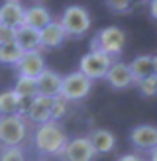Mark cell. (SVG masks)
Returning <instances> with one entry per match:
<instances>
[{
	"instance_id": "d4e9b609",
	"label": "cell",
	"mask_w": 157,
	"mask_h": 161,
	"mask_svg": "<svg viewBox=\"0 0 157 161\" xmlns=\"http://www.w3.org/2000/svg\"><path fill=\"white\" fill-rule=\"evenodd\" d=\"M106 8H110L114 14H130L133 10V4L128 0H108Z\"/></svg>"
},
{
	"instance_id": "7a4b0ae2",
	"label": "cell",
	"mask_w": 157,
	"mask_h": 161,
	"mask_svg": "<svg viewBox=\"0 0 157 161\" xmlns=\"http://www.w3.org/2000/svg\"><path fill=\"white\" fill-rule=\"evenodd\" d=\"M124 45H126V34L118 26L102 28L90 39V51H98L102 55H106V57H110L112 61H116L122 55Z\"/></svg>"
},
{
	"instance_id": "44dd1931",
	"label": "cell",
	"mask_w": 157,
	"mask_h": 161,
	"mask_svg": "<svg viewBox=\"0 0 157 161\" xmlns=\"http://www.w3.org/2000/svg\"><path fill=\"white\" fill-rule=\"evenodd\" d=\"M22 57H24V51H22L16 43H10V45H2V47H0V63H2V65L16 67V65L22 61Z\"/></svg>"
},
{
	"instance_id": "52a82bcc",
	"label": "cell",
	"mask_w": 157,
	"mask_h": 161,
	"mask_svg": "<svg viewBox=\"0 0 157 161\" xmlns=\"http://www.w3.org/2000/svg\"><path fill=\"white\" fill-rule=\"evenodd\" d=\"M61 161H94V149L89 142V136H77L73 140H67L65 147L57 155Z\"/></svg>"
},
{
	"instance_id": "8fae6325",
	"label": "cell",
	"mask_w": 157,
	"mask_h": 161,
	"mask_svg": "<svg viewBox=\"0 0 157 161\" xmlns=\"http://www.w3.org/2000/svg\"><path fill=\"white\" fill-rule=\"evenodd\" d=\"M45 69H47V67H45V59H43L41 51L24 53L22 61L16 65L18 77H28V79H37Z\"/></svg>"
},
{
	"instance_id": "83f0119b",
	"label": "cell",
	"mask_w": 157,
	"mask_h": 161,
	"mask_svg": "<svg viewBox=\"0 0 157 161\" xmlns=\"http://www.w3.org/2000/svg\"><path fill=\"white\" fill-rule=\"evenodd\" d=\"M149 14H151L153 20H157V0H153V2L149 4Z\"/></svg>"
},
{
	"instance_id": "ffe728a7",
	"label": "cell",
	"mask_w": 157,
	"mask_h": 161,
	"mask_svg": "<svg viewBox=\"0 0 157 161\" xmlns=\"http://www.w3.org/2000/svg\"><path fill=\"white\" fill-rule=\"evenodd\" d=\"M12 88H14V92L18 96H22L24 100H31V98H35V96H39V92H37V80L35 79L18 77V80H16V85Z\"/></svg>"
},
{
	"instance_id": "f546056e",
	"label": "cell",
	"mask_w": 157,
	"mask_h": 161,
	"mask_svg": "<svg viewBox=\"0 0 157 161\" xmlns=\"http://www.w3.org/2000/svg\"><path fill=\"white\" fill-rule=\"evenodd\" d=\"M153 75H157V55H153Z\"/></svg>"
},
{
	"instance_id": "5bb4252c",
	"label": "cell",
	"mask_w": 157,
	"mask_h": 161,
	"mask_svg": "<svg viewBox=\"0 0 157 161\" xmlns=\"http://www.w3.org/2000/svg\"><path fill=\"white\" fill-rule=\"evenodd\" d=\"M53 18H51V12L47 10L43 4H31L26 8L24 12V24L22 26H28L35 31H41L47 24H51Z\"/></svg>"
},
{
	"instance_id": "6da1fadb",
	"label": "cell",
	"mask_w": 157,
	"mask_h": 161,
	"mask_svg": "<svg viewBox=\"0 0 157 161\" xmlns=\"http://www.w3.org/2000/svg\"><path fill=\"white\" fill-rule=\"evenodd\" d=\"M67 140H69V136L65 132V128L59 122H53V120L35 126L34 136H31V143H34L35 151L39 155H47V157L59 155L61 149L65 147Z\"/></svg>"
},
{
	"instance_id": "603a6c76",
	"label": "cell",
	"mask_w": 157,
	"mask_h": 161,
	"mask_svg": "<svg viewBox=\"0 0 157 161\" xmlns=\"http://www.w3.org/2000/svg\"><path fill=\"white\" fill-rule=\"evenodd\" d=\"M69 106H71V102H67L65 98H61V96L53 98V104H51V120L53 122H61V120L69 114Z\"/></svg>"
},
{
	"instance_id": "cb8c5ba5",
	"label": "cell",
	"mask_w": 157,
	"mask_h": 161,
	"mask_svg": "<svg viewBox=\"0 0 157 161\" xmlns=\"http://www.w3.org/2000/svg\"><path fill=\"white\" fill-rule=\"evenodd\" d=\"M0 161H30V159L26 149L20 146V147H2L0 149Z\"/></svg>"
},
{
	"instance_id": "ac0fdd59",
	"label": "cell",
	"mask_w": 157,
	"mask_h": 161,
	"mask_svg": "<svg viewBox=\"0 0 157 161\" xmlns=\"http://www.w3.org/2000/svg\"><path fill=\"white\" fill-rule=\"evenodd\" d=\"M14 43L20 47L24 53H34L41 51V42H39V31L31 30L28 26H20L16 30V39Z\"/></svg>"
},
{
	"instance_id": "f1b7e54d",
	"label": "cell",
	"mask_w": 157,
	"mask_h": 161,
	"mask_svg": "<svg viewBox=\"0 0 157 161\" xmlns=\"http://www.w3.org/2000/svg\"><path fill=\"white\" fill-rule=\"evenodd\" d=\"M147 161H157V147H153V149L147 153Z\"/></svg>"
},
{
	"instance_id": "8992f818",
	"label": "cell",
	"mask_w": 157,
	"mask_h": 161,
	"mask_svg": "<svg viewBox=\"0 0 157 161\" xmlns=\"http://www.w3.org/2000/svg\"><path fill=\"white\" fill-rule=\"evenodd\" d=\"M112 59L102 55L98 51H89L84 53L81 61H78V73H83L89 80H96V79H104V75L108 73L110 65H112Z\"/></svg>"
},
{
	"instance_id": "30bf717a",
	"label": "cell",
	"mask_w": 157,
	"mask_h": 161,
	"mask_svg": "<svg viewBox=\"0 0 157 161\" xmlns=\"http://www.w3.org/2000/svg\"><path fill=\"white\" fill-rule=\"evenodd\" d=\"M51 104L53 98H47V96H35L31 98L30 104L26 106V120L28 122H34L35 126L45 124L51 120Z\"/></svg>"
},
{
	"instance_id": "277c9868",
	"label": "cell",
	"mask_w": 157,
	"mask_h": 161,
	"mask_svg": "<svg viewBox=\"0 0 157 161\" xmlns=\"http://www.w3.org/2000/svg\"><path fill=\"white\" fill-rule=\"evenodd\" d=\"M57 22L61 24L67 39L69 37L71 39H78V37L86 36L89 30H90V24H92L89 10L83 8V6H67Z\"/></svg>"
},
{
	"instance_id": "e0dca14e",
	"label": "cell",
	"mask_w": 157,
	"mask_h": 161,
	"mask_svg": "<svg viewBox=\"0 0 157 161\" xmlns=\"http://www.w3.org/2000/svg\"><path fill=\"white\" fill-rule=\"evenodd\" d=\"M65 31H63L61 24L57 20H53L51 24H47V26L39 31V42H41V49H55V47H61L65 43Z\"/></svg>"
},
{
	"instance_id": "9a60e30c",
	"label": "cell",
	"mask_w": 157,
	"mask_h": 161,
	"mask_svg": "<svg viewBox=\"0 0 157 161\" xmlns=\"http://www.w3.org/2000/svg\"><path fill=\"white\" fill-rule=\"evenodd\" d=\"M89 142L94 149V155H106L116 149V136L110 130H104V128L92 130L89 134Z\"/></svg>"
},
{
	"instance_id": "ba28073f",
	"label": "cell",
	"mask_w": 157,
	"mask_h": 161,
	"mask_svg": "<svg viewBox=\"0 0 157 161\" xmlns=\"http://www.w3.org/2000/svg\"><path fill=\"white\" fill-rule=\"evenodd\" d=\"M130 143L138 151H151L157 147V128L153 124H139L132 128L130 132Z\"/></svg>"
},
{
	"instance_id": "3957f363",
	"label": "cell",
	"mask_w": 157,
	"mask_h": 161,
	"mask_svg": "<svg viewBox=\"0 0 157 161\" xmlns=\"http://www.w3.org/2000/svg\"><path fill=\"white\" fill-rule=\"evenodd\" d=\"M30 122L24 114L18 116H0V146L20 147L28 140Z\"/></svg>"
},
{
	"instance_id": "2e32d148",
	"label": "cell",
	"mask_w": 157,
	"mask_h": 161,
	"mask_svg": "<svg viewBox=\"0 0 157 161\" xmlns=\"http://www.w3.org/2000/svg\"><path fill=\"white\" fill-rule=\"evenodd\" d=\"M26 114V100L14 92V88L0 91V116Z\"/></svg>"
},
{
	"instance_id": "7402d4cb",
	"label": "cell",
	"mask_w": 157,
	"mask_h": 161,
	"mask_svg": "<svg viewBox=\"0 0 157 161\" xmlns=\"http://www.w3.org/2000/svg\"><path fill=\"white\" fill-rule=\"evenodd\" d=\"M139 94L143 96V98H151V96H157V75H149L145 77L143 80H139L136 85Z\"/></svg>"
},
{
	"instance_id": "7c38bea8",
	"label": "cell",
	"mask_w": 157,
	"mask_h": 161,
	"mask_svg": "<svg viewBox=\"0 0 157 161\" xmlns=\"http://www.w3.org/2000/svg\"><path fill=\"white\" fill-rule=\"evenodd\" d=\"M24 12H26V6L18 0H8L0 4V26L18 30L24 24Z\"/></svg>"
},
{
	"instance_id": "4dcf8cb0",
	"label": "cell",
	"mask_w": 157,
	"mask_h": 161,
	"mask_svg": "<svg viewBox=\"0 0 157 161\" xmlns=\"http://www.w3.org/2000/svg\"><path fill=\"white\" fill-rule=\"evenodd\" d=\"M37 161H45V159H37Z\"/></svg>"
},
{
	"instance_id": "d6986e66",
	"label": "cell",
	"mask_w": 157,
	"mask_h": 161,
	"mask_svg": "<svg viewBox=\"0 0 157 161\" xmlns=\"http://www.w3.org/2000/svg\"><path fill=\"white\" fill-rule=\"evenodd\" d=\"M130 71H132V79L133 85H138L139 80H143L145 77L153 75V55H138L136 59L130 63Z\"/></svg>"
},
{
	"instance_id": "5b68a950",
	"label": "cell",
	"mask_w": 157,
	"mask_h": 161,
	"mask_svg": "<svg viewBox=\"0 0 157 161\" xmlns=\"http://www.w3.org/2000/svg\"><path fill=\"white\" fill-rule=\"evenodd\" d=\"M90 91H92V80H89L78 71H73V73L63 77L59 96L65 98L67 102H78V100L86 98L90 94Z\"/></svg>"
},
{
	"instance_id": "4316f807",
	"label": "cell",
	"mask_w": 157,
	"mask_h": 161,
	"mask_svg": "<svg viewBox=\"0 0 157 161\" xmlns=\"http://www.w3.org/2000/svg\"><path fill=\"white\" fill-rule=\"evenodd\" d=\"M116 161H147V159H143L139 153H124V155H120Z\"/></svg>"
},
{
	"instance_id": "484cf974",
	"label": "cell",
	"mask_w": 157,
	"mask_h": 161,
	"mask_svg": "<svg viewBox=\"0 0 157 161\" xmlns=\"http://www.w3.org/2000/svg\"><path fill=\"white\" fill-rule=\"evenodd\" d=\"M14 39H16V30L6 28V26H0V47L14 43Z\"/></svg>"
},
{
	"instance_id": "9c48e42d",
	"label": "cell",
	"mask_w": 157,
	"mask_h": 161,
	"mask_svg": "<svg viewBox=\"0 0 157 161\" xmlns=\"http://www.w3.org/2000/svg\"><path fill=\"white\" fill-rule=\"evenodd\" d=\"M104 80L114 88V91H126V88L133 86L130 65L128 63H122V61H114L112 65H110L108 73L104 75Z\"/></svg>"
},
{
	"instance_id": "4fadbf2b",
	"label": "cell",
	"mask_w": 157,
	"mask_h": 161,
	"mask_svg": "<svg viewBox=\"0 0 157 161\" xmlns=\"http://www.w3.org/2000/svg\"><path fill=\"white\" fill-rule=\"evenodd\" d=\"M35 80H37V92H39V96H47V98H57V96H59L63 75L55 73L53 69H45Z\"/></svg>"
}]
</instances>
